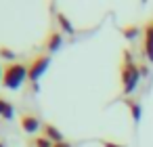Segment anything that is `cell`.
<instances>
[{"label":"cell","instance_id":"cell-1","mask_svg":"<svg viewBox=\"0 0 153 147\" xmlns=\"http://www.w3.org/2000/svg\"><path fill=\"white\" fill-rule=\"evenodd\" d=\"M25 80H27V65H23V63H9L4 67V78H2V86L4 88L19 90Z\"/></svg>","mask_w":153,"mask_h":147},{"label":"cell","instance_id":"cell-2","mask_svg":"<svg viewBox=\"0 0 153 147\" xmlns=\"http://www.w3.org/2000/svg\"><path fill=\"white\" fill-rule=\"evenodd\" d=\"M120 76H122V93H124L126 97H130V95L136 90V86H138V82H140V78H143L138 65H134V63H122Z\"/></svg>","mask_w":153,"mask_h":147},{"label":"cell","instance_id":"cell-3","mask_svg":"<svg viewBox=\"0 0 153 147\" xmlns=\"http://www.w3.org/2000/svg\"><path fill=\"white\" fill-rule=\"evenodd\" d=\"M48 65H51V55H38V57H34L32 63L27 65V80L38 82L46 74Z\"/></svg>","mask_w":153,"mask_h":147},{"label":"cell","instance_id":"cell-4","mask_svg":"<svg viewBox=\"0 0 153 147\" xmlns=\"http://www.w3.org/2000/svg\"><path fill=\"white\" fill-rule=\"evenodd\" d=\"M143 55L149 63H153V19H149L143 28Z\"/></svg>","mask_w":153,"mask_h":147},{"label":"cell","instance_id":"cell-5","mask_svg":"<svg viewBox=\"0 0 153 147\" xmlns=\"http://www.w3.org/2000/svg\"><path fill=\"white\" fill-rule=\"evenodd\" d=\"M19 126H21V130H23L25 134H36L40 128H44L42 122H40V118L34 116V113H23V116L19 118Z\"/></svg>","mask_w":153,"mask_h":147},{"label":"cell","instance_id":"cell-6","mask_svg":"<svg viewBox=\"0 0 153 147\" xmlns=\"http://www.w3.org/2000/svg\"><path fill=\"white\" fill-rule=\"evenodd\" d=\"M61 46H63V32H59V30L48 32V36L44 38V51L46 53H57Z\"/></svg>","mask_w":153,"mask_h":147},{"label":"cell","instance_id":"cell-7","mask_svg":"<svg viewBox=\"0 0 153 147\" xmlns=\"http://www.w3.org/2000/svg\"><path fill=\"white\" fill-rule=\"evenodd\" d=\"M42 137H46L51 143H61V141H63V132H61L55 124H44V128H42Z\"/></svg>","mask_w":153,"mask_h":147},{"label":"cell","instance_id":"cell-8","mask_svg":"<svg viewBox=\"0 0 153 147\" xmlns=\"http://www.w3.org/2000/svg\"><path fill=\"white\" fill-rule=\"evenodd\" d=\"M0 118H4V120H13L15 118V107L4 97H0Z\"/></svg>","mask_w":153,"mask_h":147},{"label":"cell","instance_id":"cell-9","mask_svg":"<svg viewBox=\"0 0 153 147\" xmlns=\"http://www.w3.org/2000/svg\"><path fill=\"white\" fill-rule=\"evenodd\" d=\"M57 21H59V28H61V32H65V34H76V28L71 25V21H69V17L65 15V13H57Z\"/></svg>","mask_w":153,"mask_h":147},{"label":"cell","instance_id":"cell-10","mask_svg":"<svg viewBox=\"0 0 153 147\" xmlns=\"http://www.w3.org/2000/svg\"><path fill=\"white\" fill-rule=\"evenodd\" d=\"M126 107H128V111H130V116H132V120L134 122H138L140 120V116H143V109H140V105L134 101V99H126Z\"/></svg>","mask_w":153,"mask_h":147},{"label":"cell","instance_id":"cell-11","mask_svg":"<svg viewBox=\"0 0 153 147\" xmlns=\"http://www.w3.org/2000/svg\"><path fill=\"white\" fill-rule=\"evenodd\" d=\"M122 34H124L126 40H134V38H138L140 30H138V25H126V28L122 30Z\"/></svg>","mask_w":153,"mask_h":147},{"label":"cell","instance_id":"cell-12","mask_svg":"<svg viewBox=\"0 0 153 147\" xmlns=\"http://www.w3.org/2000/svg\"><path fill=\"white\" fill-rule=\"evenodd\" d=\"M0 57L7 59V61H11V63H15V51L7 49V46H0Z\"/></svg>","mask_w":153,"mask_h":147},{"label":"cell","instance_id":"cell-13","mask_svg":"<svg viewBox=\"0 0 153 147\" xmlns=\"http://www.w3.org/2000/svg\"><path fill=\"white\" fill-rule=\"evenodd\" d=\"M55 143H51L46 137H36L34 139V147H53Z\"/></svg>","mask_w":153,"mask_h":147},{"label":"cell","instance_id":"cell-14","mask_svg":"<svg viewBox=\"0 0 153 147\" xmlns=\"http://www.w3.org/2000/svg\"><path fill=\"white\" fill-rule=\"evenodd\" d=\"M103 147H126V145H122V143H113V141H105Z\"/></svg>","mask_w":153,"mask_h":147},{"label":"cell","instance_id":"cell-15","mask_svg":"<svg viewBox=\"0 0 153 147\" xmlns=\"http://www.w3.org/2000/svg\"><path fill=\"white\" fill-rule=\"evenodd\" d=\"M138 69H140V76H149V67L147 65H138Z\"/></svg>","mask_w":153,"mask_h":147},{"label":"cell","instance_id":"cell-16","mask_svg":"<svg viewBox=\"0 0 153 147\" xmlns=\"http://www.w3.org/2000/svg\"><path fill=\"white\" fill-rule=\"evenodd\" d=\"M53 147H71V145H69V143H67V141H61V143H55V145H53Z\"/></svg>","mask_w":153,"mask_h":147},{"label":"cell","instance_id":"cell-17","mask_svg":"<svg viewBox=\"0 0 153 147\" xmlns=\"http://www.w3.org/2000/svg\"><path fill=\"white\" fill-rule=\"evenodd\" d=\"M2 78H4V69L0 67V84H2Z\"/></svg>","mask_w":153,"mask_h":147},{"label":"cell","instance_id":"cell-18","mask_svg":"<svg viewBox=\"0 0 153 147\" xmlns=\"http://www.w3.org/2000/svg\"><path fill=\"white\" fill-rule=\"evenodd\" d=\"M0 147H4V145H2V143H0Z\"/></svg>","mask_w":153,"mask_h":147}]
</instances>
